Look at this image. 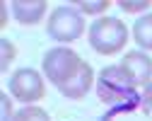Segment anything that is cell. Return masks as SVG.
Here are the masks:
<instances>
[{
	"mask_svg": "<svg viewBox=\"0 0 152 121\" xmlns=\"http://www.w3.org/2000/svg\"><path fill=\"white\" fill-rule=\"evenodd\" d=\"M87 39L89 46L102 53V56H113L126 49L128 44V27L121 22L118 17H97L87 29Z\"/></svg>",
	"mask_w": 152,
	"mask_h": 121,
	"instance_id": "1",
	"label": "cell"
},
{
	"mask_svg": "<svg viewBox=\"0 0 152 121\" xmlns=\"http://www.w3.org/2000/svg\"><path fill=\"white\" fill-rule=\"evenodd\" d=\"M135 83L126 75L121 66H106L97 77V97L104 104H128L135 99Z\"/></svg>",
	"mask_w": 152,
	"mask_h": 121,
	"instance_id": "2",
	"label": "cell"
},
{
	"mask_svg": "<svg viewBox=\"0 0 152 121\" xmlns=\"http://www.w3.org/2000/svg\"><path fill=\"white\" fill-rule=\"evenodd\" d=\"M46 32H48L51 39H56L61 44L77 41L85 34V17L75 5H58L48 15Z\"/></svg>",
	"mask_w": 152,
	"mask_h": 121,
	"instance_id": "3",
	"label": "cell"
},
{
	"mask_svg": "<svg viewBox=\"0 0 152 121\" xmlns=\"http://www.w3.org/2000/svg\"><path fill=\"white\" fill-rule=\"evenodd\" d=\"M82 63L85 61L80 58L77 51H72L68 46H56V49L46 51V56L41 61V70H44L48 83H53L56 87H61L63 83H68V80L77 73V68Z\"/></svg>",
	"mask_w": 152,
	"mask_h": 121,
	"instance_id": "4",
	"label": "cell"
},
{
	"mask_svg": "<svg viewBox=\"0 0 152 121\" xmlns=\"http://www.w3.org/2000/svg\"><path fill=\"white\" fill-rule=\"evenodd\" d=\"M7 94L17 102H22L27 107H31L34 102L46 97V83L39 70L34 68H20L15 70L7 80Z\"/></svg>",
	"mask_w": 152,
	"mask_h": 121,
	"instance_id": "5",
	"label": "cell"
},
{
	"mask_svg": "<svg viewBox=\"0 0 152 121\" xmlns=\"http://www.w3.org/2000/svg\"><path fill=\"white\" fill-rule=\"evenodd\" d=\"M126 75L135 83V87H147L152 83V58L145 51H128L123 53L121 63H118Z\"/></svg>",
	"mask_w": 152,
	"mask_h": 121,
	"instance_id": "6",
	"label": "cell"
},
{
	"mask_svg": "<svg viewBox=\"0 0 152 121\" xmlns=\"http://www.w3.org/2000/svg\"><path fill=\"white\" fill-rule=\"evenodd\" d=\"M92 85H94V70H92L89 63H82V66L77 68V73H75L68 83H63L58 90H61V94L68 97V99H82V97L92 90Z\"/></svg>",
	"mask_w": 152,
	"mask_h": 121,
	"instance_id": "7",
	"label": "cell"
},
{
	"mask_svg": "<svg viewBox=\"0 0 152 121\" xmlns=\"http://www.w3.org/2000/svg\"><path fill=\"white\" fill-rule=\"evenodd\" d=\"M10 10H12V17L20 24L31 27V24H39L44 19L46 0H15V3H10Z\"/></svg>",
	"mask_w": 152,
	"mask_h": 121,
	"instance_id": "8",
	"label": "cell"
},
{
	"mask_svg": "<svg viewBox=\"0 0 152 121\" xmlns=\"http://www.w3.org/2000/svg\"><path fill=\"white\" fill-rule=\"evenodd\" d=\"M133 39L142 51H152V12H145L133 24Z\"/></svg>",
	"mask_w": 152,
	"mask_h": 121,
	"instance_id": "9",
	"label": "cell"
},
{
	"mask_svg": "<svg viewBox=\"0 0 152 121\" xmlns=\"http://www.w3.org/2000/svg\"><path fill=\"white\" fill-rule=\"evenodd\" d=\"M75 7L80 12H85V15H102V12H106L111 7V0H77Z\"/></svg>",
	"mask_w": 152,
	"mask_h": 121,
	"instance_id": "10",
	"label": "cell"
},
{
	"mask_svg": "<svg viewBox=\"0 0 152 121\" xmlns=\"http://www.w3.org/2000/svg\"><path fill=\"white\" fill-rule=\"evenodd\" d=\"M15 121H51V116L41 109V107H24V109H17Z\"/></svg>",
	"mask_w": 152,
	"mask_h": 121,
	"instance_id": "11",
	"label": "cell"
},
{
	"mask_svg": "<svg viewBox=\"0 0 152 121\" xmlns=\"http://www.w3.org/2000/svg\"><path fill=\"white\" fill-rule=\"evenodd\" d=\"M15 56H17L15 44L10 41V39H3V41H0V70H3V73L10 68V63L15 61Z\"/></svg>",
	"mask_w": 152,
	"mask_h": 121,
	"instance_id": "12",
	"label": "cell"
},
{
	"mask_svg": "<svg viewBox=\"0 0 152 121\" xmlns=\"http://www.w3.org/2000/svg\"><path fill=\"white\" fill-rule=\"evenodd\" d=\"M121 10L123 12H133V15H135V12H145V10H150L152 7V3H150V0H140V3H128V0H121Z\"/></svg>",
	"mask_w": 152,
	"mask_h": 121,
	"instance_id": "13",
	"label": "cell"
},
{
	"mask_svg": "<svg viewBox=\"0 0 152 121\" xmlns=\"http://www.w3.org/2000/svg\"><path fill=\"white\" fill-rule=\"evenodd\" d=\"M140 109L152 119V83L147 87H142V94H140Z\"/></svg>",
	"mask_w": 152,
	"mask_h": 121,
	"instance_id": "14",
	"label": "cell"
},
{
	"mask_svg": "<svg viewBox=\"0 0 152 121\" xmlns=\"http://www.w3.org/2000/svg\"><path fill=\"white\" fill-rule=\"evenodd\" d=\"M15 107H12V97L5 94L3 97V121H15Z\"/></svg>",
	"mask_w": 152,
	"mask_h": 121,
	"instance_id": "15",
	"label": "cell"
},
{
	"mask_svg": "<svg viewBox=\"0 0 152 121\" xmlns=\"http://www.w3.org/2000/svg\"><path fill=\"white\" fill-rule=\"evenodd\" d=\"M10 5L7 3H0V29H5V24H7V19H10Z\"/></svg>",
	"mask_w": 152,
	"mask_h": 121,
	"instance_id": "16",
	"label": "cell"
}]
</instances>
